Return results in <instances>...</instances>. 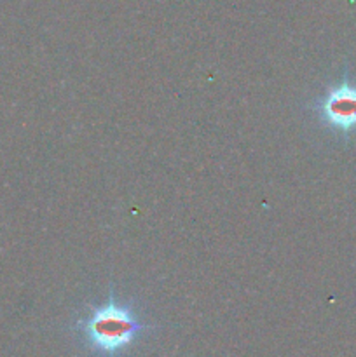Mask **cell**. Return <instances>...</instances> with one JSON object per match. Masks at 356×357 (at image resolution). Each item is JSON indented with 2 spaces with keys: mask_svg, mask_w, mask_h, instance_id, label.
<instances>
[{
  "mask_svg": "<svg viewBox=\"0 0 356 357\" xmlns=\"http://www.w3.org/2000/svg\"><path fill=\"white\" fill-rule=\"evenodd\" d=\"M154 323L140 312L135 300L119 298L108 289L107 298L89 305L70 326L77 344L93 357H126L143 335L154 330Z\"/></svg>",
  "mask_w": 356,
  "mask_h": 357,
  "instance_id": "1",
  "label": "cell"
},
{
  "mask_svg": "<svg viewBox=\"0 0 356 357\" xmlns=\"http://www.w3.org/2000/svg\"><path fill=\"white\" fill-rule=\"evenodd\" d=\"M309 110L321 128L349 139L356 132V82L344 66L341 80L309 103Z\"/></svg>",
  "mask_w": 356,
  "mask_h": 357,
  "instance_id": "2",
  "label": "cell"
}]
</instances>
